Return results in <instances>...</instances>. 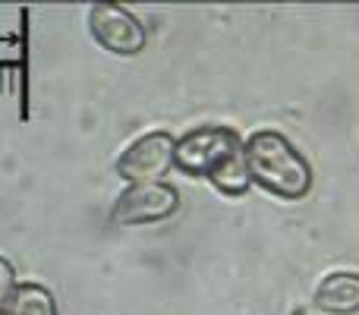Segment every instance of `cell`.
Instances as JSON below:
<instances>
[{"mask_svg": "<svg viewBox=\"0 0 359 315\" xmlns=\"http://www.w3.org/2000/svg\"><path fill=\"white\" fill-rule=\"evenodd\" d=\"M174 167L189 177H208L227 196H243L252 183L246 142L227 126H198L177 139Z\"/></svg>", "mask_w": 359, "mask_h": 315, "instance_id": "cell-1", "label": "cell"}, {"mask_svg": "<svg viewBox=\"0 0 359 315\" xmlns=\"http://www.w3.org/2000/svg\"><path fill=\"white\" fill-rule=\"evenodd\" d=\"M246 164L252 183L280 199H303L312 186V170L297 145L274 130H259L246 139Z\"/></svg>", "mask_w": 359, "mask_h": 315, "instance_id": "cell-2", "label": "cell"}, {"mask_svg": "<svg viewBox=\"0 0 359 315\" xmlns=\"http://www.w3.org/2000/svg\"><path fill=\"white\" fill-rule=\"evenodd\" d=\"M180 208V192L170 183H133L120 192V199L111 208V221L120 227H139L170 217Z\"/></svg>", "mask_w": 359, "mask_h": 315, "instance_id": "cell-3", "label": "cell"}, {"mask_svg": "<svg viewBox=\"0 0 359 315\" xmlns=\"http://www.w3.org/2000/svg\"><path fill=\"white\" fill-rule=\"evenodd\" d=\"M174 149H177V139L170 136V133H164V130L145 133V136H139L126 152H120L114 170L130 186L133 183H158V180L174 167Z\"/></svg>", "mask_w": 359, "mask_h": 315, "instance_id": "cell-4", "label": "cell"}, {"mask_svg": "<svg viewBox=\"0 0 359 315\" xmlns=\"http://www.w3.org/2000/svg\"><path fill=\"white\" fill-rule=\"evenodd\" d=\"M88 32L92 38L111 54H123L133 57L145 48L149 32L145 25L133 16L126 6L117 4H92L88 6Z\"/></svg>", "mask_w": 359, "mask_h": 315, "instance_id": "cell-5", "label": "cell"}, {"mask_svg": "<svg viewBox=\"0 0 359 315\" xmlns=\"http://www.w3.org/2000/svg\"><path fill=\"white\" fill-rule=\"evenodd\" d=\"M316 309H322L328 315L359 312V274H353V272L328 274L316 290Z\"/></svg>", "mask_w": 359, "mask_h": 315, "instance_id": "cell-6", "label": "cell"}, {"mask_svg": "<svg viewBox=\"0 0 359 315\" xmlns=\"http://www.w3.org/2000/svg\"><path fill=\"white\" fill-rule=\"evenodd\" d=\"M10 315H57V303L54 293L41 284H19L16 297H13Z\"/></svg>", "mask_w": 359, "mask_h": 315, "instance_id": "cell-7", "label": "cell"}, {"mask_svg": "<svg viewBox=\"0 0 359 315\" xmlns=\"http://www.w3.org/2000/svg\"><path fill=\"white\" fill-rule=\"evenodd\" d=\"M16 268H13V262L6 259V255H0V315L10 312L13 306V297H16Z\"/></svg>", "mask_w": 359, "mask_h": 315, "instance_id": "cell-8", "label": "cell"}, {"mask_svg": "<svg viewBox=\"0 0 359 315\" xmlns=\"http://www.w3.org/2000/svg\"><path fill=\"white\" fill-rule=\"evenodd\" d=\"M6 315H10V312H6Z\"/></svg>", "mask_w": 359, "mask_h": 315, "instance_id": "cell-9", "label": "cell"}]
</instances>
